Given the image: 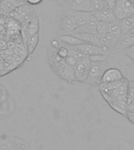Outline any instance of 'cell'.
Masks as SVG:
<instances>
[{
	"instance_id": "6da1fadb",
	"label": "cell",
	"mask_w": 134,
	"mask_h": 150,
	"mask_svg": "<svg viewBox=\"0 0 134 150\" xmlns=\"http://www.w3.org/2000/svg\"><path fill=\"white\" fill-rule=\"evenodd\" d=\"M128 83H129V80L126 77H124L123 79L112 83H108V84L101 83L98 85V88L101 92L108 94L110 96L121 97V98H127Z\"/></svg>"
},
{
	"instance_id": "7a4b0ae2",
	"label": "cell",
	"mask_w": 134,
	"mask_h": 150,
	"mask_svg": "<svg viewBox=\"0 0 134 150\" xmlns=\"http://www.w3.org/2000/svg\"><path fill=\"white\" fill-rule=\"evenodd\" d=\"M52 65L56 70L57 74L68 82H74L75 81V67H71L66 63L64 59L57 56L56 51L52 55Z\"/></svg>"
},
{
	"instance_id": "3957f363",
	"label": "cell",
	"mask_w": 134,
	"mask_h": 150,
	"mask_svg": "<svg viewBox=\"0 0 134 150\" xmlns=\"http://www.w3.org/2000/svg\"><path fill=\"white\" fill-rule=\"evenodd\" d=\"M109 67V64L106 62V60L101 62H91L89 74L86 83L98 86L101 84L103 73Z\"/></svg>"
},
{
	"instance_id": "277c9868",
	"label": "cell",
	"mask_w": 134,
	"mask_h": 150,
	"mask_svg": "<svg viewBox=\"0 0 134 150\" xmlns=\"http://www.w3.org/2000/svg\"><path fill=\"white\" fill-rule=\"evenodd\" d=\"M118 21L134 13V2L132 0H117L113 10Z\"/></svg>"
},
{
	"instance_id": "5b68a950",
	"label": "cell",
	"mask_w": 134,
	"mask_h": 150,
	"mask_svg": "<svg viewBox=\"0 0 134 150\" xmlns=\"http://www.w3.org/2000/svg\"><path fill=\"white\" fill-rule=\"evenodd\" d=\"M60 27L64 34H71L78 28L76 21L71 14V9L63 7L60 18Z\"/></svg>"
},
{
	"instance_id": "8992f818",
	"label": "cell",
	"mask_w": 134,
	"mask_h": 150,
	"mask_svg": "<svg viewBox=\"0 0 134 150\" xmlns=\"http://www.w3.org/2000/svg\"><path fill=\"white\" fill-rule=\"evenodd\" d=\"M101 96L105 99V101L108 103V105L112 108L113 110L118 112L120 114L126 117L127 113V98H121L117 96H110L108 94L101 92Z\"/></svg>"
},
{
	"instance_id": "52a82bcc",
	"label": "cell",
	"mask_w": 134,
	"mask_h": 150,
	"mask_svg": "<svg viewBox=\"0 0 134 150\" xmlns=\"http://www.w3.org/2000/svg\"><path fill=\"white\" fill-rule=\"evenodd\" d=\"M90 63L89 59L78 60L75 67V81L78 82H86L89 74Z\"/></svg>"
},
{
	"instance_id": "ba28073f",
	"label": "cell",
	"mask_w": 134,
	"mask_h": 150,
	"mask_svg": "<svg viewBox=\"0 0 134 150\" xmlns=\"http://www.w3.org/2000/svg\"><path fill=\"white\" fill-rule=\"evenodd\" d=\"M62 5L63 8L73 11L91 12L89 0H67Z\"/></svg>"
},
{
	"instance_id": "9c48e42d",
	"label": "cell",
	"mask_w": 134,
	"mask_h": 150,
	"mask_svg": "<svg viewBox=\"0 0 134 150\" xmlns=\"http://www.w3.org/2000/svg\"><path fill=\"white\" fill-rule=\"evenodd\" d=\"M64 46L68 47L69 49L78 50V51L81 52L82 53L86 54L88 56H93V55H97V54L106 55L104 53V52H103V49L101 46L89 44V43H84V44L75 45V46H68V45H64Z\"/></svg>"
},
{
	"instance_id": "30bf717a",
	"label": "cell",
	"mask_w": 134,
	"mask_h": 150,
	"mask_svg": "<svg viewBox=\"0 0 134 150\" xmlns=\"http://www.w3.org/2000/svg\"><path fill=\"white\" fill-rule=\"evenodd\" d=\"M124 77V75L119 69L109 67L105 70V72L103 73L101 83H103V84L112 83V82L118 81L123 79Z\"/></svg>"
},
{
	"instance_id": "8fae6325",
	"label": "cell",
	"mask_w": 134,
	"mask_h": 150,
	"mask_svg": "<svg viewBox=\"0 0 134 150\" xmlns=\"http://www.w3.org/2000/svg\"><path fill=\"white\" fill-rule=\"evenodd\" d=\"M91 13L98 21H104V22H109V23L118 21L114 14V12L110 9H104L98 10V11L91 12Z\"/></svg>"
},
{
	"instance_id": "7c38bea8",
	"label": "cell",
	"mask_w": 134,
	"mask_h": 150,
	"mask_svg": "<svg viewBox=\"0 0 134 150\" xmlns=\"http://www.w3.org/2000/svg\"><path fill=\"white\" fill-rule=\"evenodd\" d=\"M72 35H75L77 38L82 39L86 43L89 44L95 45L100 46V38L101 35L99 34L96 30L89 33H84V34H74Z\"/></svg>"
},
{
	"instance_id": "4fadbf2b",
	"label": "cell",
	"mask_w": 134,
	"mask_h": 150,
	"mask_svg": "<svg viewBox=\"0 0 134 150\" xmlns=\"http://www.w3.org/2000/svg\"><path fill=\"white\" fill-rule=\"evenodd\" d=\"M60 41L63 42L64 45H68V46H75V45L86 43L75 35H69V34H63V35H61L60 37Z\"/></svg>"
},
{
	"instance_id": "5bb4252c",
	"label": "cell",
	"mask_w": 134,
	"mask_h": 150,
	"mask_svg": "<svg viewBox=\"0 0 134 150\" xmlns=\"http://www.w3.org/2000/svg\"><path fill=\"white\" fill-rule=\"evenodd\" d=\"M122 30V35L129 33L134 28V13L118 21Z\"/></svg>"
},
{
	"instance_id": "9a60e30c",
	"label": "cell",
	"mask_w": 134,
	"mask_h": 150,
	"mask_svg": "<svg viewBox=\"0 0 134 150\" xmlns=\"http://www.w3.org/2000/svg\"><path fill=\"white\" fill-rule=\"evenodd\" d=\"M38 33H36L28 38L24 44L28 56H31L34 52L38 45Z\"/></svg>"
},
{
	"instance_id": "2e32d148",
	"label": "cell",
	"mask_w": 134,
	"mask_h": 150,
	"mask_svg": "<svg viewBox=\"0 0 134 150\" xmlns=\"http://www.w3.org/2000/svg\"><path fill=\"white\" fill-rule=\"evenodd\" d=\"M89 3H90L91 12L108 9L107 6H106L105 1H102V0H89Z\"/></svg>"
},
{
	"instance_id": "e0dca14e",
	"label": "cell",
	"mask_w": 134,
	"mask_h": 150,
	"mask_svg": "<svg viewBox=\"0 0 134 150\" xmlns=\"http://www.w3.org/2000/svg\"><path fill=\"white\" fill-rule=\"evenodd\" d=\"M110 28V23L109 22H104V21H98L97 27H96V31L101 35L107 34L109 32Z\"/></svg>"
},
{
	"instance_id": "ac0fdd59",
	"label": "cell",
	"mask_w": 134,
	"mask_h": 150,
	"mask_svg": "<svg viewBox=\"0 0 134 150\" xmlns=\"http://www.w3.org/2000/svg\"><path fill=\"white\" fill-rule=\"evenodd\" d=\"M134 100V81H129L128 83V95H127V105L131 103L132 101Z\"/></svg>"
},
{
	"instance_id": "d6986e66",
	"label": "cell",
	"mask_w": 134,
	"mask_h": 150,
	"mask_svg": "<svg viewBox=\"0 0 134 150\" xmlns=\"http://www.w3.org/2000/svg\"><path fill=\"white\" fill-rule=\"evenodd\" d=\"M56 53L57 54V56H59L61 58L65 59L66 57H68L69 56V49L66 46L63 45L57 48L56 50Z\"/></svg>"
},
{
	"instance_id": "ffe728a7",
	"label": "cell",
	"mask_w": 134,
	"mask_h": 150,
	"mask_svg": "<svg viewBox=\"0 0 134 150\" xmlns=\"http://www.w3.org/2000/svg\"><path fill=\"white\" fill-rule=\"evenodd\" d=\"M108 56L103 55V54H97V55H93L89 56V59L90 62H101V61L107 60Z\"/></svg>"
},
{
	"instance_id": "44dd1931",
	"label": "cell",
	"mask_w": 134,
	"mask_h": 150,
	"mask_svg": "<svg viewBox=\"0 0 134 150\" xmlns=\"http://www.w3.org/2000/svg\"><path fill=\"white\" fill-rule=\"evenodd\" d=\"M64 60H65L66 63H67L68 65L71 66V67H75V65H76V63H77L78 62L77 59L75 58V57L72 56H68V57H66V58L64 59Z\"/></svg>"
},
{
	"instance_id": "7402d4cb",
	"label": "cell",
	"mask_w": 134,
	"mask_h": 150,
	"mask_svg": "<svg viewBox=\"0 0 134 150\" xmlns=\"http://www.w3.org/2000/svg\"><path fill=\"white\" fill-rule=\"evenodd\" d=\"M105 3L108 9L114 10L117 3V0H105Z\"/></svg>"
},
{
	"instance_id": "603a6c76",
	"label": "cell",
	"mask_w": 134,
	"mask_h": 150,
	"mask_svg": "<svg viewBox=\"0 0 134 150\" xmlns=\"http://www.w3.org/2000/svg\"><path fill=\"white\" fill-rule=\"evenodd\" d=\"M125 117H127V119L129 120L132 124H134V111H127Z\"/></svg>"
},
{
	"instance_id": "cb8c5ba5",
	"label": "cell",
	"mask_w": 134,
	"mask_h": 150,
	"mask_svg": "<svg viewBox=\"0 0 134 150\" xmlns=\"http://www.w3.org/2000/svg\"><path fill=\"white\" fill-rule=\"evenodd\" d=\"M26 2L28 3V4L32 5V6H35V5H38L41 3V2L43 1V0H25Z\"/></svg>"
},
{
	"instance_id": "d4e9b609",
	"label": "cell",
	"mask_w": 134,
	"mask_h": 150,
	"mask_svg": "<svg viewBox=\"0 0 134 150\" xmlns=\"http://www.w3.org/2000/svg\"><path fill=\"white\" fill-rule=\"evenodd\" d=\"M127 110L128 111H134V100H133L129 105H127Z\"/></svg>"
},
{
	"instance_id": "484cf974",
	"label": "cell",
	"mask_w": 134,
	"mask_h": 150,
	"mask_svg": "<svg viewBox=\"0 0 134 150\" xmlns=\"http://www.w3.org/2000/svg\"><path fill=\"white\" fill-rule=\"evenodd\" d=\"M132 1H133V2H134V0H132Z\"/></svg>"
},
{
	"instance_id": "4316f807",
	"label": "cell",
	"mask_w": 134,
	"mask_h": 150,
	"mask_svg": "<svg viewBox=\"0 0 134 150\" xmlns=\"http://www.w3.org/2000/svg\"><path fill=\"white\" fill-rule=\"evenodd\" d=\"M133 63H134V60H133Z\"/></svg>"
},
{
	"instance_id": "83f0119b",
	"label": "cell",
	"mask_w": 134,
	"mask_h": 150,
	"mask_svg": "<svg viewBox=\"0 0 134 150\" xmlns=\"http://www.w3.org/2000/svg\"><path fill=\"white\" fill-rule=\"evenodd\" d=\"M102 1H105V0H102Z\"/></svg>"
}]
</instances>
